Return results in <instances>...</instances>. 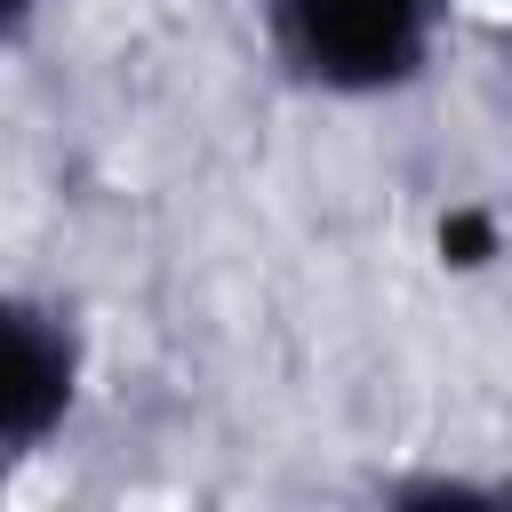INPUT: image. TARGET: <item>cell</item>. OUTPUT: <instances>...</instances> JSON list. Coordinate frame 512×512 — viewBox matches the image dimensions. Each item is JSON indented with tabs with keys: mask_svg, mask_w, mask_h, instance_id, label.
Here are the masks:
<instances>
[{
	"mask_svg": "<svg viewBox=\"0 0 512 512\" xmlns=\"http://www.w3.org/2000/svg\"><path fill=\"white\" fill-rule=\"evenodd\" d=\"M272 64L312 96H392L408 88L456 0H256Z\"/></svg>",
	"mask_w": 512,
	"mask_h": 512,
	"instance_id": "6da1fadb",
	"label": "cell"
},
{
	"mask_svg": "<svg viewBox=\"0 0 512 512\" xmlns=\"http://www.w3.org/2000/svg\"><path fill=\"white\" fill-rule=\"evenodd\" d=\"M80 376H88L80 320L48 296L0 288V488L64 432Z\"/></svg>",
	"mask_w": 512,
	"mask_h": 512,
	"instance_id": "7a4b0ae2",
	"label": "cell"
},
{
	"mask_svg": "<svg viewBox=\"0 0 512 512\" xmlns=\"http://www.w3.org/2000/svg\"><path fill=\"white\" fill-rule=\"evenodd\" d=\"M32 16H40V0H0V48H8V40H16Z\"/></svg>",
	"mask_w": 512,
	"mask_h": 512,
	"instance_id": "3957f363",
	"label": "cell"
}]
</instances>
